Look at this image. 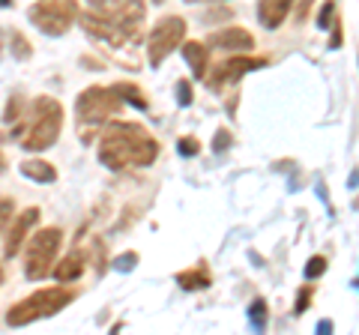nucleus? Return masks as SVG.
Masks as SVG:
<instances>
[{
	"label": "nucleus",
	"mask_w": 359,
	"mask_h": 335,
	"mask_svg": "<svg viewBox=\"0 0 359 335\" xmlns=\"http://www.w3.org/2000/svg\"><path fill=\"white\" fill-rule=\"evenodd\" d=\"M177 153H180V156H198V153H201V144H198L192 135H186V138L177 141Z\"/></svg>",
	"instance_id": "obj_22"
},
{
	"label": "nucleus",
	"mask_w": 359,
	"mask_h": 335,
	"mask_svg": "<svg viewBox=\"0 0 359 335\" xmlns=\"http://www.w3.org/2000/svg\"><path fill=\"white\" fill-rule=\"evenodd\" d=\"M13 213H15V200L13 198H0V240H4L9 221H13Z\"/></svg>",
	"instance_id": "obj_17"
},
{
	"label": "nucleus",
	"mask_w": 359,
	"mask_h": 335,
	"mask_svg": "<svg viewBox=\"0 0 359 335\" xmlns=\"http://www.w3.org/2000/svg\"><path fill=\"white\" fill-rule=\"evenodd\" d=\"M210 48H222V51H252L255 48V36L245 27H228L219 30L207 39Z\"/></svg>",
	"instance_id": "obj_10"
},
{
	"label": "nucleus",
	"mask_w": 359,
	"mask_h": 335,
	"mask_svg": "<svg viewBox=\"0 0 359 335\" xmlns=\"http://www.w3.org/2000/svg\"><path fill=\"white\" fill-rule=\"evenodd\" d=\"M177 102L180 105H192V84H189V81H180L177 84Z\"/></svg>",
	"instance_id": "obj_24"
},
{
	"label": "nucleus",
	"mask_w": 359,
	"mask_h": 335,
	"mask_svg": "<svg viewBox=\"0 0 359 335\" xmlns=\"http://www.w3.org/2000/svg\"><path fill=\"white\" fill-rule=\"evenodd\" d=\"M261 66H266L264 57H231L228 63H222L219 69L210 75V84L216 87V90H222L224 84H237L243 75H249L252 69H261Z\"/></svg>",
	"instance_id": "obj_9"
},
{
	"label": "nucleus",
	"mask_w": 359,
	"mask_h": 335,
	"mask_svg": "<svg viewBox=\"0 0 359 335\" xmlns=\"http://www.w3.org/2000/svg\"><path fill=\"white\" fill-rule=\"evenodd\" d=\"M318 329H320V332H330V329H332V320H320Z\"/></svg>",
	"instance_id": "obj_29"
},
{
	"label": "nucleus",
	"mask_w": 359,
	"mask_h": 335,
	"mask_svg": "<svg viewBox=\"0 0 359 335\" xmlns=\"http://www.w3.org/2000/svg\"><path fill=\"white\" fill-rule=\"evenodd\" d=\"M335 18H339V15H335V4H332V0H327V4H323V9H320V15H318V27L327 30Z\"/></svg>",
	"instance_id": "obj_21"
},
{
	"label": "nucleus",
	"mask_w": 359,
	"mask_h": 335,
	"mask_svg": "<svg viewBox=\"0 0 359 335\" xmlns=\"http://www.w3.org/2000/svg\"><path fill=\"white\" fill-rule=\"evenodd\" d=\"M87 4H90V9H102V6L108 4V0H87Z\"/></svg>",
	"instance_id": "obj_28"
},
{
	"label": "nucleus",
	"mask_w": 359,
	"mask_h": 335,
	"mask_svg": "<svg viewBox=\"0 0 359 335\" xmlns=\"http://www.w3.org/2000/svg\"><path fill=\"white\" fill-rule=\"evenodd\" d=\"M309 303H311V285H306V287H302V294H297V306H294V315H302V311L309 308Z\"/></svg>",
	"instance_id": "obj_25"
},
{
	"label": "nucleus",
	"mask_w": 359,
	"mask_h": 335,
	"mask_svg": "<svg viewBox=\"0 0 359 335\" xmlns=\"http://www.w3.org/2000/svg\"><path fill=\"white\" fill-rule=\"evenodd\" d=\"M84 266H87V254L81 249H75V252L66 254L63 261H57V264L51 266V275L57 278L60 285H69V282H75V278H81Z\"/></svg>",
	"instance_id": "obj_13"
},
{
	"label": "nucleus",
	"mask_w": 359,
	"mask_h": 335,
	"mask_svg": "<svg viewBox=\"0 0 359 335\" xmlns=\"http://www.w3.org/2000/svg\"><path fill=\"white\" fill-rule=\"evenodd\" d=\"M180 51H183V57L189 63V69H192L195 81H204L207 72H210V46L204 42H195V39H183L180 42Z\"/></svg>",
	"instance_id": "obj_11"
},
{
	"label": "nucleus",
	"mask_w": 359,
	"mask_h": 335,
	"mask_svg": "<svg viewBox=\"0 0 359 335\" xmlns=\"http://www.w3.org/2000/svg\"><path fill=\"white\" fill-rule=\"evenodd\" d=\"M159 156L156 141L141 123L108 120V129L99 138V162L108 171H126V168H147Z\"/></svg>",
	"instance_id": "obj_1"
},
{
	"label": "nucleus",
	"mask_w": 359,
	"mask_h": 335,
	"mask_svg": "<svg viewBox=\"0 0 359 335\" xmlns=\"http://www.w3.org/2000/svg\"><path fill=\"white\" fill-rule=\"evenodd\" d=\"M309 6H311V0H302V6H297V25H302V21H306Z\"/></svg>",
	"instance_id": "obj_27"
},
{
	"label": "nucleus",
	"mask_w": 359,
	"mask_h": 335,
	"mask_svg": "<svg viewBox=\"0 0 359 335\" xmlns=\"http://www.w3.org/2000/svg\"><path fill=\"white\" fill-rule=\"evenodd\" d=\"M21 129L15 135L21 138V147L27 153H42L54 147V141L63 132V105L54 96H36L27 108V114H21Z\"/></svg>",
	"instance_id": "obj_2"
},
{
	"label": "nucleus",
	"mask_w": 359,
	"mask_h": 335,
	"mask_svg": "<svg viewBox=\"0 0 359 335\" xmlns=\"http://www.w3.org/2000/svg\"><path fill=\"white\" fill-rule=\"evenodd\" d=\"M111 90L117 93V99L120 102H129V105H135L138 111H147V96L141 93V87H135V84H129V81H117L114 87H111Z\"/></svg>",
	"instance_id": "obj_16"
},
{
	"label": "nucleus",
	"mask_w": 359,
	"mask_h": 335,
	"mask_svg": "<svg viewBox=\"0 0 359 335\" xmlns=\"http://www.w3.org/2000/svg\"><path fill=\"white\" fill-rule=\"evenodd\" d=\"M39 207H27V210H21V213L9 221V228H6V233H4V258H9L13 261L15 254L25 249V242H27V237L33 231H36V225H39Z\"/></svg>",
	"instance_id": "obj_8"
},
{
	"label": "nucleus",
	"mask_w": 359,
	"mask_h": 335,
	"mask_svg": "<svg viewBox=\"0 0 359 335\" xmlns=\"http://www.w3.org/2000/svg\"><path fill=\"white\" fill-rule=\"evenodd\" d=\"M30 54H33V48H30V42H27L25 33H13V57L30 60Z\"/></svg>",
	"instance_id": "obj_19"
},
{
	"label": "nucleus",
	"mask_w": 359,
	"mask_h": 335,
	"mask_svg": "<svg viewBox=\"0 0 359 335\" xmlns=\"http://www.w3.org/2000/svg\"><path fill=\"white\" fill-rule=\"evenodd\" d=\"M78 13H81L78 0H39V4L27 9V18L45 36H66L69 27L75 25Z\"/></svg>",
	"instance_id": "obj_6"
},
{
	"label": "nucleus",
	"mask_w": 359,
	"mask_h": 335,
	"mask_svg": "<svg viewBox=\"0 0 359 335\" xmlns=\"http://www.w3.org/2000/svg\"><path fill=\"white\" fill-rule=\"evenodd\" d=\"M120 111H123V102L111 87H87L75 99V117H78V129L81 132L87 126H99V123L120 117Z\"/></svg>",
	"instance_id": "obj_5"
},
{
	"label": "nucleus",
	"mask_w": 359,
	"mask_h": 335,
	"mask_svg": "<svg viewBox=\"0 0 359 335\" xmlns=\"http://www.w3.org/2000/svg\"><path fill=\"white\" fill-rule=\"evenodd\" d=\"M75 296H78V290L63 287V285L42 287V290L25 296L21 303H15L13 308H9L6 311V323H9V327H30V323H36V320L54 317L57 311H63L66 306H69Z\"/></svg>",
	"instance_id": "obj_3"
},
{
	"label": "nucleus",
	"mask_w": 359,
	"mask_h": 335,
	"mask_svg": "<svg viewBox=\"0 0 359 335\" xmlns=\"http://www.w3.org/2000/svg\"><path fill=\"white\" fill-rule=\"evenodd\" d=\"M290 6H294V0H257V21H261L266 30L282 27Z\"/></svg>",
	"instance_id": "obj_12"
},
{
	"label": "nucleus",
	"mask_w": 359,
	"mask_h": 335,
	"mask_svg": "<svg viewBox=\"0 0 359 335\" xmlns=\"http://www.w3.org/2000/svg\"><path fill=\"white\" fill-rule=\"evenodd\" d=\"M0 285H4V264H0Z\"/></svg>",
	"instance_id": "obj_33"
},
{
	"label": "nucleus",
	"mask_w": 359,
	"mask_h": 335,
	"mask_svg": "<svg viewBox=\"0 0 359 335\" xmlns=\"http://www.w3.org/2000/svg\"><path fill=\"white\" fill-rule=\"evenodd\" d=\"M21 174L33 183H54L57 180V168L45 159H25L21 162Z\"/></svg>",
	"instance_id": "obj_14"
},
{
	"label": "nucleus",
	"mask_w": 359,
	"mask_h": 335,
	"mask_svg": "<svg viewBox=\"0 0 359 335\" xmlns=\"http://www.w3.org/2000/svg\"><path fill=\"white\" fill-rule=\"evenodd\" d=\"M63 242V231L60 228H42L27 237V249H25V275L30 282H42L51 275V266L57 261Z\"/></svg>",
	"instance_id": "obj_4"
},
{
	"label": "nucleus",
	"mask_w": 359,
	"mask_h": 335,
	"mask_svg": "<svg viewBox=\"0 0 359 335\" xmlns=\"http://www.w3.org/2000/svg\"><path fill=\"white\" fill-rule=\"evenodd\" d=\"M186 39V18L180 15H165L156 21V27L147 36V60L150 66H162L171 54L180 48V42Z\"/></svg>",
	"instance_id": "obj_7"
},
{
	"label": "nucleus",
	"mask_w": 359,
	"mask_h": 335,
	"mask_svg": "<svg viewBox=\"0 0 359 335\" xmlns=\"http://www.w3.org/2000/svg\"><path fill=\"white\" fill-rule=\"evenodd\" d=\"M249 320H252L255 329L266 327V303H264V299H255V303L249 306Z\"/></svg>",
	"instance_id": "obj_18"
},
{
	"label": "nucleus",
	"mask_w": 359,
	"mask_h": 335,
	"mask_svg": "<svg viewBox=\"0 0 359 335\" xmlns=\"http://www.w3.org/2000/svg\"><path fill=\"white\" fill-rule=\"evenodd\" d=\"M15 4V0H0V6H13Z\"/></svg>",
	"instance_id": "obj_32"
},
{
	"label": "nucleus",
	"mask_w": 359,
	"mask_h": 335,
	"mask_svg": "<svg viewBox=\"0 0 359 335\" xmlns=\"http://www.w3.org/2000/svg\"><path fill=\"white\" fill-rule=\"evenodd\" d=\"M189 4H222V0H189Z\"/></svg>",
	"instance_id": "obj_31"
},
{
	"label": "nucleus",
	"mask_w": 359,
	"mask_h": 335,
	"mask_svg": "<svg viewBox=\"0 0 359 335\" xmlns=\"http://www.w3.org/2000/svg\"><path fill=\"white\" fill-rule=\"evenodd\" d=\"M177 285L183 287V290H207V287H210V273H207V266L198 264V266H192V270L177 273Z\"/></svg>",
	"instance_id": "obj_15"
},
{
	"label": "nucleus",
	"mask_w": 359,
	"mask_h": 335,
	"mask_svg": "<svg viewBox=\"0 0 359 335\" xmlns=\"http://www.w3.org/2000/svg\"><path fill=\"white\" fill-rule=\"evenodd\" d=\"M135 266H138V254H135V252L120 254V258L114 261V270L117 273H129V270H135Z\"/></svg>",
	"instance_id": "obj_23"
},
{
	"label": "nucleus",
	"mask_w": 359,
	"mask_h": 335,
	"mask_svg": "<svg viewBox=\"0 0 359 335\" xmlns=\"http://www.w3.org/2000/svg\"><path fill=\"white\" fill-rule=\"evenodd\" d=\"M224 147H231V132H228V129H219L216 138H212V150L222 153Z\"/></svg>",
	"instance_id": "obj_26"
},
{
	"label": "nucleus",
	"mask_w": 359,
	"mask_h": 335,
	"mask_svg": "<svg viewBox=\"0 0 359 335\" xmlns=\"http://www.w3.org/2000/svg\"><path fill=\"white\" fill-rule=\"evenodd\" d=\"M153 4H165V0H153Z\"/></svg>",
	"instance_id": "obj_34"
},
{
	"label": "nucleus",
	"mask_w": 359,
	"mask_h": 335,
	"mask_svg": "<svg viewBox=\"0 0 359 335\" xmlns=\"http://www.w3.org/2000/svg\"><path fill=\"white\" fill-rule=\"evenodd\" d=\"M306 278L311 282V278H318V275H323L327 273V258H320V254H314V258H309V264H306Z\"/></svg>",
	"instance_id": "obj_20"
},
{
	"label": "nucleus",
	"mask_w": 359,
	"mask_h": 335,
	"mask_svg": "<svg viewBox=\"0 0 359 335\" xmlns=\"http://www.w3.org/2000/svg\"><path fill=\"white\" fill-rule=\"evenodd\" d=\"M6 171V156H4V150H0V174Z\"/></svg>",
	"instance_id": "obj_30"
}]
</instances>
